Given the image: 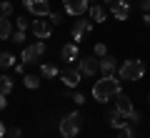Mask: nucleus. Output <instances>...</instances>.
Returning <instances> with one entry per match:
<instances>
[{
    "mask_svg": "<svg viewBox=\"0 0 150 138\" xmlns=\"http://www.w3.org/2000/svg\"><path fill=\"white\" fill-rule=\"evenodd\" d=\"M148 101H150V96H148Z\"/></svg>",
    "mask_w": 150,
    "mask_h": 138,
    "instance_id": "36",
    "label": "nucleus"
},
{
    "mask_svg": "<svg viewBox=\"0 0 150 138\" xmlns=\"http://www.w3.org/2000/svg\"><path fill=\"white\" fill-rule=\"evenodd\" d=\"M40 73H43L45 78H55V75H60V70H58L55 63H43L40 65Z\"/></svg>",
    "mask_w": 150,
    "mask_h": 138,
    "instance_id": "18",
    "label": "nucleus"
},
{
    "mask_svg": "<svg viewBox=\"0 0 150 138\" xmlns=\"http://www.w3.org/2000/svg\"><path fill=\"white\" fill-rule=\"evenodd\" d=\"M90 20H95V23H105V18H108V13H110V8H105V5H90Z\"/></svg>",
    "mask_w": 150,
    "mask_h": 138,
    "instance_id": "14",
    "label": "nucleus"
},
{
    "mask_svg": "<svg viewBox=\"0 0 150 138\" xmlns=\"http://www.w3.org/2000/svg\"><path fill=\"white\" fill-rule=\"evenodd\" d=\"M13 90V78H8V75H0V96H8Z\"/></svg>",
    "mask_w": 150,
    "mask_h": 138,
    "instance_id": "19",
    "label": "nucleus"
},
{
    "mask_svg": "<svg viewBox=\"0 0 150 138\" xmlns=\"http://www.w3.org/2000/svg\"><path fill=\"white\" fill-rule=\"evenodd\" d=\"M118 70V60L112 58V55H105V58H100V73L103 75H110Z\"/></svg>",
    "mask_w": 150,
    "mask_h": 138,
    "instance_id": "16",
    "label": "nucleus"
},
{
    "mask_svg": "<svg viewBox=\"0 0 150 138\" xmlns=\"http://www.w3.org/2000/svg\"><path fill=\"white\" fill-rule=\"evenodd\" d=\"M8 106V101H5V96H0V111H3V108Z\"/></svg>",
    "mask_w": 150,
    "mask_h": 138,
    "instance_id": "34",
    "label": "nucleus"
},
{
    "mask_svg": "<svg viewBox=\"0 0 150 138\" xmlns=\"http://www.w3.org/2000/svg\"><path fill=\"white\" fill-rule=\"evenodd\" d=\"M110 13L118 18V20H128V18H130V5H128V0H118V3L110 8Z\"/></svg>",
    "mask_w": 150,
    "mask_h": 138,
    "instance_id": "13",
    "label": "nucleus"
},
{
    "mask_svg": "<svg viewBox=\"0 0 150 138\" xmlns=\"http://www.w3.org/2000/svg\"><path fill=\"white\" fill-rule=\"evenodd\" d=\"M23 83H25V88H30V90H35L38 85H40V78H38V75H25V78H23Z\"/></svg>",
    "mask_w": 150,
    "mask_h": 138,
    "instance_id": "21",
    "label": "nucleus"
},
{
    "mask_svg": "<svg viewBox=\"0 0 150 138\" xmlns=\"http://www.w3.org/2000/svg\"><path fill=\"white\" fill-rule=\"evenodd\" d=\"M23 5L38 18H48L50 13H53L50 10V0H23Z\"/></svg>",
    "mask_w": 150,
    "mask_h": 138,
    "instance_id": "5",
    "label": "nucleus"
},
{
    "mask_svg": "<svg viewBox=\"0 0 150 138\" xmlns=\"http://www.w3.org/2000/svg\"><path fill=\"white\" fill-rule=\"evenodd\" d=\"M13 35V23L8 20V15H0V40H8Z\"/></svg>",
    "mask_w": 150,
    "mask_h": 138,
    "instance_id": "17",
    "label": "nucleus"
},
{
    "mask_svg": "<svg viewBox=\"0 0 150 138\" xmlns=\"http://www.w3.org/2000/svg\"><path fill=\"white\" fill-rule=\"evenodd\" d=\"M108 123H110L112 128H118V131H120V128H125V126H128L130 121H128V118L123 116V113H118V111H115V108H112V111L108 113Z\"/></svg>",
    "mask_w": 150,
    "mask_h": 138,
    "instance_id": "15",
    "label": "nucleus"
},
{
    "mask_svg": "<svg viewBox=\"0 0 150 138\" xmlns=\"http://www.w3.org/2000/svg\"><path fill=\"white\" fill-rule=\"evenodd\" d=\"M10 13H13V5L8 3V0H5V3H0V15H10Z\"/></svg>",
    "mask_w": 150,
    "mask_h": 138,
    "instance_id": "25",
    "label": "nucleus"
},
{
    "mask_svg": "<svg viewBox=\"0 0 150 138\" xmlns=\"http://www.w3.org/2000/svg\"><path fill=\"white\" fill-rule=\"evenodd\" d=\"M15 65V55L13 53H0V68H10Z\"/></svg>",
    "mask_w": 150,
    "mask_h": 138,
    "instance_id": "20",
    "label": "nucleus"
},
{
    "mask_svg": "<svg viewBox=\"0 0 150 138\" xmlns=\"http://www.w3.org/2000/svg\"><path fill=\"white\" fill-rule=\"evenodd\" d=\"M33 33H35L40 40H48L50 38V33H53V23L50 20H45V18H40V20H35L33 23Z\"/></svg>",
    "mask_w": 150,
    "mask_h": 138,
    "instance_id": "11",
    "label": "nucleus"
},
{
    "mask_svg": "<svg viewBox=\"0 0 150 138\" xmlns=\"http://www.w3.org/2000/svg\"><path fill=\"white\" fill-rule=\"evenodd\" d=\"M143 20H145V25H150V13H143Z\"/></svg>",
    "mask_w": 150,
    "mask_h": 138,
    "instance_id": "35",
    "label": "nucleus"
},
{
    "mask_svg": "<svg viewBox=\"0 0 150 138\" xmlns=\"http://www.w3.org/2000/svg\"><path fill=\"white\" fill-rule=\"evenodd\" d=\"M8 136H10V138H20L23 133H20V128H10V131H8Z\"/></svg>",
    "mask_w": 150,
    "mask_h": 138,
    "instance_id": "30",
    "label": "nucleus"
},
{
    "mask_svg": "<svg viewBox=\"0 0 150 138\" xmlns=\"http://www.w3.org/2000/svg\"><path fill=\"white\" fill-rule=\"evenodd\" d=\"M0 138H5V123L0 121Z\"/></svg>",
    "mask_w": 150,
    "mask_h": 138,
    "instance_id": "32",
    "label": "nucleus"
},
{
    "mask_svg": "<svg viewBox=\"0 0 150 138\" xmlns=\"http://www.w3.org/2000/svg\"><path fill=\"white\" fill-rule=\"evenodd\" d=\"M10 40H13V43H25V30L13 33V35H10Z\"/></svg>",
    "mask_w": 150,
    "mask_h": 138,
    "instance_id": "24",
    "label": "nucleus"
},
{
    "mask_svg": "<svg viewBox=\"0 0 150 138\" xmlns=\"http://www.w3.org/2000/svg\"><path fill=\"white\" fill-rule=\"evenodd\" d=\"M90 30H93V23H90V20H75V23H73V28H70L73 43H80Z\"/></svg>",
    "mask_w": 150,
    "mask_h": 138,
    "instance_id": "8",
    "label": "nucleus"
},
{
    "mask_svg": "<svg viewBox=\"0 0 150 138\" xmlns=\"http://www.w3.org/2000/svg\"><path fill=\"white\" fill-rule=\"evenodd\" d=\"M138 8L143 13H150V0H138Z\"/></svg>",
    "mask_w": 150,
    "mask_h": 138,
    "instance_id": "28",
    "label": "nucleus"
},
{
    "mask_svg": "<svg viewBox=\"0 0 150 138\" xmlns=\"http://www.w3.org/2000/svg\"><path fill=\"white\" fill-rule=\"evenodd\" d=\"M45 55V40H38V43H30V45H25L20 53V60L23 63H38V60Z\"/></svg>",
    "mask_w": 150,
    "mask_h": 138,
    "instance_id": "4",
    "label": "nucleus"
},
{
    "mask_svg": "<svg viewBox=\"0 0 150 138\" xmlns=\"http://www.w3.org/2000/svg\"><path fill=\"white\" fill-rule=\"evenodd\" d=\"M60 58L65 60V63H75V60H80V48H78V43H68V45H63V50H60Z\"/></svg>",
    "mask_w": 150,
    "mask_h": 138,
    "instance_id": "12",
    "label": "nucleus"
},
{
    "mask_svg": "<svg viewBox=\"0 0 150 138\" xmlns=\"http://www.w3.org/2000/svg\"><path fill=\"white\" fill-rule=\"evenodd\" d=\"M128 121H130V123H138V121H140V113H138V111H135V113H130V118H128Z\"/></svg>",
    "mask_w": 150,
    "mask_h": 138,
    "instance_id": "31",
    "label": "nucleus"
},
{
    "mask_svg": "<svg viewBox=\"0 0 150 138\" xmlns=\"http://www.w3.org/2000/svg\"><path fill=\"white\" fill-rule=\"evenodd\" d=\"M63 8L68 15L78 18V15H85V10H90V0H63Z\"/></svg>",
    "mask_w": 150,
    "mask_h": 138,
    "instance_id": "6",
    "label": "nucleus"
},
{
    "mask_svg": "<svg viewBox=\"0 0 150 138\" xmlns=\"http://www.w3.org/2000/svg\"><path fill=\"white\" fill-rule=\"evenodd\" d=\"M48 20L53 23V25H60V23H63V15H60V13H50V15H48Z\"/></svg>",
    "mask_w": 150,
    "mask_h": 138,
    "instance_id": "26",
    "label": "nucleus"
},
{
    "mask_svg": "<svg viewBox=\"0 0 150 138\" xmlns=\"http://www.w3.org/2000/svg\"><path fill=\"white\" fill-rule=\"evenodd\" d=\"M103 3H105V8H112L115 3H118V0H103Z\"/></svg>",
    "mask_w": 150,
    "mask_h": 138,
    "instance_id": "33",
    "label": "nucleus"
},
{
    "mask_svg": "<svg viewBox=\"0 0 150 138\" xmlns=\"http://www.w3.org/2000/svg\"><path fill=\"white\" fill-rule=\"evenodd\" d=\"M80 128H83V116H80L78 111L65 113V118L58 123V131L63 133L65 138H75L78 133H80Z\"/></svg>",
    "mask_w": 150,
    "mask_h": 138,
    "instance_id": "3",
    "label": "nucleus"
},
{
    "mask_svg": "<svg viewBox=\"0 0 150 138\" xmlns=\"http://www.w3.org/2000/svg\"><path fill=\"white\" fill-rule=\"evenodd\" d=\"M80 78H83V73H80V68H65L63 73H60V80L65 83V88H75V85L80 83Z\"/></svg>",
    "mask_w": 150,
    "mask_h": 138,
    "instance_id": "10",
    "label": "nucleus"
},
{
    "mask_svg": "<svg viewBox=\"0 0 150 138\" xmlns=\"http://www.w3.org/2000/svg\"><path fill=\"white\" fill-rule=\"evenodd\" d=\"M120 93V78L115 73L110 75H103L100 80H98L95 85H93V98H95L98 103H105L110 101V98H115Z\"/></svg>",
    "mask_w": 150,
    "mask_h": 138,
    "instance_id": "1",
    "label": "nucleus"
},
{
    "mask_svg": "<svg viewBox=\"0 0 150 138\" xmlns=\"http://www.w3.org/2000/svg\"><path fill=\"white\" fill-rule=\"evenodd\" d=\"M73 103L75 106H83V103H85V96H83V93H73Z\"/></svg>",
    "mask_w": 150,
    "mask_h": 138,
    "instance_id": "27",
    "label": "nucleus"
},
{
    "mask_svg": "<svg viewBox=\"0 0 150 138\" xmlns=\"http://www.w3.org/2000/svg\"><path fill=\"white\" fill-rule=\"evenodd\" d=\"M78 68H80L83 75H95L100 70V58L98 55H85V58L78 60Z\"/></svg>",
    "mask_w": 150,
    "mask_h": 138,
    "instance_id": "7",
    "label": "nucleus"
},
{
    "mask_svg": "<svg viewBox=\"0 0 150 138\" xmlns=\"http://www.w3.org/2000/svg\"><path fill=\"white\" fill-rule=\"evenodd\" d=\"M93 53H95L98 58H105V55H108V48H105V43H95V48H93Z\"/></svg>",
    "mask_w": 150,
    "mask_h": 138,
    "instance_id": "23",
    "label": "nucleus"
},
{
    "mask_svg": "<svg viewBox=\"0 0 150 138\" xmlns=\"http://www.w3.org/2000/svg\"><path fill=\"white\" fill-rule=\"evenodd\" d=\"M115 111H118V113H123L125 118H130V113H135V108H133V101H130V96H125L123 90H120L118 96H115Z\"/></svg>",
    "mask_w": 150,
    "mask_h": 138,
    "instance_id": "9",
    "label": "nucleus"
},
{
    "mask_svg": "<svg viewBox=\"0 0 150 138\" xmlns=\"http://www.w3.org/2000/svg\"><path fill=\"white\" fill-rule=\"evenodd\" d=\"M143 75H145V63L138 60V58L125 60V63L118 68V78L125 80V83H135V80H140Z\"/></svg>",
    "mask_w": 150,
    "mask_h": 138,
    "instance_id": "2",
    "label": "nucleus"
},
{
    "mask_svg": "<svg viewBox=\"0 0 150 138\" xmlns=\"http://www.w3.org/2000/svg\"><path fill=\"white\" fill-rule=\"evenodd\" d=\"M118 138H135V131H133V126H125V128H120V133H118Z\"/></svg>",
    "mask_w": 150,
    "mask_h": 138,
    "instance_id": "22",
    "label": "nucleus"
},
{
    "mask_svg": "<svg viewBox=\"0 0 150 138\" xmlns=\"http://www.w3.org/2000/svg\"><path fill=\"white\" fill-rule=\"evenodd\" d=\"M18 30H28V20H25V18H18Z\"/></svg>",
    "mask_w": 150,
    "mask_h": 138,
    "instance_id": "29",
    "label": "nucleus"
}]
</instances>
